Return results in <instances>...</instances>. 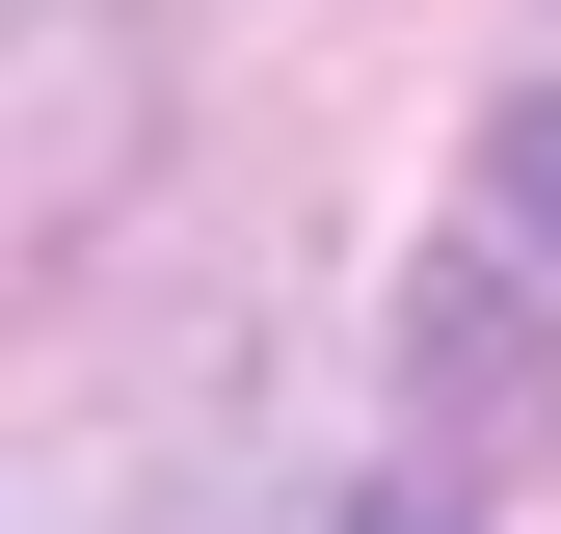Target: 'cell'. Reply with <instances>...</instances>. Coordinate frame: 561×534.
Instances as JSON below:
<instances>
[{"label": "cell", "instance_id": "7a4b0ae2", "mask_svg": "<svg viewBox=\"0 0 561 534\" xmlns=\"http://www.w3.org/2000/svg\"><path fill=\"white\" fill-rule=\"evenodd\" d=\"M321 534H455V481H347V508H321Z\"/></svg>", "mask_w": 561, "mask_h": 534}, {"label": "cell", "instance_id": "6da1fadb", "mask_svg": "<svg viewBox=\"0 0 561 534\" xmlns=\"http://www.w3.org/2000/svg\"><path fill=\"white\" fill-rule=\"evenodd\" d=\"M455 241L508 267L535 321H561V81H535V107H481V187H455Z\"/></svg>", "mask_w": 561, "mask_h": 534}]
</instances>
